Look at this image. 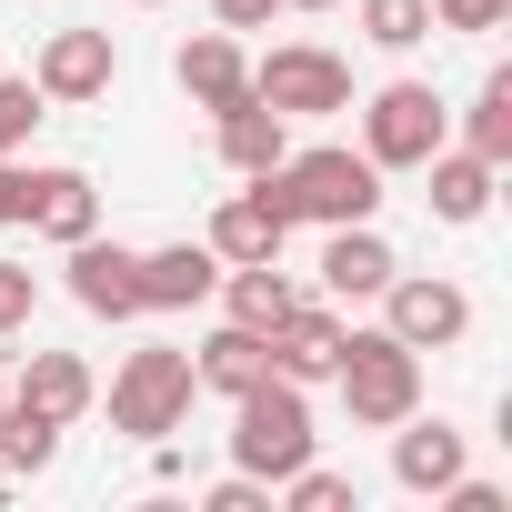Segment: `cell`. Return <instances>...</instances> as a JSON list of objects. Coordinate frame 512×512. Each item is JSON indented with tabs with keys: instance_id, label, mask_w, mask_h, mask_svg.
<instances>
[{
	"instance_id": "cell-19",
	"label": "cell",
	"mask_w": 512,
	"mask_h": 512,
	"mask_svg": "<svg viewBox=\"0 0 512 512\" xmlns=\"http://www.w3.org/2000/svg\"><path fill=\"white\" fill-rule=\"evenodd\" d=\"M282 151H292V121H282L272 101H241V111H221V161H231L241 181H262Z\"/></svg>"
},
{
	"instance_id": "cell-11",
	"label": "cell",
	"mask_w": 512,
	"mask_h": 512,
	"mask_svg": "<svg viewBox=\"0 0 512 512\" xmlns=\"http://www.w3.org/2000/svg\"><path fill=\"white\" fill-rule=\"evenodd\" d=\"M342 332H352V322H342L332 302H292V312L272 322V372H282V382H302V392H312V382H332Z\"/></svg>"
},
{
	"instance_id": "cell-13",
	"label": "cell",
	"mask_w": 512,
	"mask_h": 512,
	"mask_svg": "<svg viewBox=\"0 0 512 512\" xmlns=\"http://www.w3.org/2000/svg\"><path fill=\"white\" fill-rule=\"evenodd\" d=\"M392 272H402V262H392V241H382L372 221H342V231L322 241V302H382Z\"/></svg>"
},
{
	"instance_id": "cell-2",
	"label": "cell",
	"mask_w": 512,
	"mask_h": 512,
	"mask_svg": "<svg viewBox=\"0 0 512 512\" xmlns=\"http://www.w3.org/2000/svg\"><path fill=\"white\" fill-rule=\"evenodd\" d=\"M312 402H302V382H282V372H262L251 392H231V462L251 472V482H282V472H302L312 462Z\"/></svg>"
},
{
	"instance_id": "cell-5",
	"label": "cell",
	"mask_w": 512,
	"mask_h": 512,
	"mask_svg": "<svg viewBox=\"0 0 512 512\" xmlns=\"http://www.w3.org/2000/svg\"><path fill=\"white\" fill-rule=\"evenodd\" d=\"M442 141H452V121H442L432 81H382V91L362 101V161H372V171H422Z\"/></svg>"
},
{
	"instance_id": "cell-34",
	"label": "cell",
	"mask_w": 512,
	"mask_h": 512,
	"mask_svg": "<svg viewBox=\"0 0 512 512\" xmlns=\"http://www.w3.org/2000/svg\"><path fill=\"white\" fill-rule=\"evenodd\" d=\"M0 402H11V382H0Z\"/></svg>"
},
{
	"instance_id": "cell-8",
	"label": "cell",
	"mask_w": 512,
	"mask_h": 512,
	"mask_svg": "<svg viewBox=\"0 0 512 512\" xmlns=\"http://www.w3.org/2000/svg\"><path fill=\"white\" fill-rule=\"evenodd\" d=\"M61 272H71V302H81V312H101V322H131V312H141V251H131V241L81 231Z\"/></svg>"
},
{
	"instance_id": "cell-24",
	"label": "cell",
	"mask_w": 512,
	"mask_h": 512,
	"mask_svg": "<svg viewBox=\"0 0 512 512\" xmlns=\"http://www.w3.org/2000/svg\"><path fill=\"white\" fill-rule=\"evenodd\" d=\"M362 41L372 51H422L432 41V0H362Z\"/></svg>"
},
{
	"instance_id": "cell-18",
	"label": "cell",
	"mask_w": 512,
	"mask_h": 512,
	"mask_svg": "<svg viewBox=\"0 0 512 512\" xmlns=\"http://www.w3.org/2000/svg\"><path fill=\"white\" fill-rule=\"evenodd\" d=\"M262 372H272V342H262V332H241V322H221V332L191 352V382H201V392H221V402H231V392H251Z\"/></svg>"
},
{
	"instance_id": "cell-29",
	"label": "cell",
	"mask_w": 512,
	"mask_h": 512,
	"mask_svg": "<svg viewBox=\"0 0 512 512\" xmlns=\"http://www.w3.org/2000/svg\"><path fill=\"white\" fill-rule=\"evenodd\" d=\"M31 302H41V282H31L21 262H0V332H21V322H31Z\"/></svg>"
},
{
	"instance_id": "cell-21",
	"label": "cell",
	"mask_w": 512,
	"mask_h": 512,
	"mask_svg": "<svg viewBox=\"0 0 512 512\" xmlns=\"http://www.w3.org/2000/svg\"><path fill=\"white\" fill-rule=\"evenodd\" d=\"M422 171H432V191H422V201H432V221H482V211H492V161H472V151H452V141H442Z\"/></svg>"
},
{
	"instance_id": "cell-28",
	"label": "cell",
	"mask_w": 512,
	"mask_h": 512,
	"mask_svg": "<svg viewBox=\"0 0 512 512\" xmlns=\"http://www.w3.org/2000/svg\"><path fill=\"white\" fill-rule=\"evenodd\" d=\"M502 11H512V0H432L442 31H502Z\"/></svg>"
},
{
	"instance_id": "cell-7",
	"label": "cell",
	"mask_w": 512,
	"mask_h": 512,
	"mask_svg": "<svg viewBox=\"0 0 512 512\" xmlns=\"http://www.w3.org/2000/svg\"><path fill=\"white\" fill-rule=\"evenodd\" d=\"M382 332L412 342V352H452L472 332V292L462 282H422V272H392L382 282Z\"/></svg>"
},
{
	"instance_id": "cell-4",
	"label": "cell",
	"mask_w": 512,
	"mask_h": 512,
	"mask_svg": "<svg viewBox=\"0 0 512 512\" xmlns=\"http://www.w3.org/2000/svg\"><path fill=\"white\" fill-rule=\"evenodd\" d=\"M191 352H171V342H141L121 372H111V432H131V442H171L181 432V412H191Z\"/></svg>"
},
{
	"instance_id": "cell-31",
	"label": "cell",
	"mask_w": 512,
	"mask_h": 512,
	"mask_svg": "<svg viewBox=\"0 0 512 512\" xmlns=\"http://www.w3.org/2000/svg\"><path fill=\"white\" fill-rule=\"evenodd\" d=\"M272 11H282V0H211V21H221V31H262Z\"/></svg>"
},
{
	"instance_id": "cell-10",
	"label": "cell",
	"mask_w": 512,
	"mask_h": 512,
	"mask_svg": "<svg viewBox=\"0 0 512 512\" xmlns=\"http://www.w3.org/2000/svg\"><path fill=\"white\" fill-rule=\"evenodd\" d=\"M282 241H292V211L272 201V181H251L211 211V251H221V272L231 262H282Z\"/></svg>"
},
{
	"instance_id": "cell-25",
	"label": "cell",
	"mask_w": 512,
	"mask_h": 512,
	"mask_svg": "<svg viewBox=\"0 0 512 512\" xmlns=\"http://www.w3.org/2000/svg\"><path fill=\"white\" fill-rule=\"evenodd\" d=\"M292 512H352V472H322V462H302V472H282L272 482Z\"/></svg>"
},
{
	"instance_id": "cell-3",
	"label": "cell",
	"mask_w": 512,
	"mask_h": 512,
	"mask_svg": "<svg viewBox=\"0 0 512 512\" xmlns=\"http://www.w3.org/2000/svg\"><path fill=\"white\" fill-rule=\"evenodd\" d=\"M332 382H342V412H352L362 432H392L402 412H422V352L392 342V332H342Z\"/></svg>"
},
{
	"instance_id": "cell-16",
	"label": "cell",
	"mask_w": 512,
	"mask_h": 512,
	"mask_svg": "<svg viewBox=\"0 0 512 512\" xmlns=\"http://www.w3.org/2000/svg\"><path fill=\"white\" fill-rule=\"evenodd\" d=\"M31 231L41 241H81V231H101V191H91V171H71V161H51V171H31Z\"/></svg>"
},
{
	"instance_id": "cell-14",
	"label": "cell",
	"mask_w": 512,
	"mask_h": 512,
	"mask_svg": "<svg viewBox=\"0 0 512 512\" xmlns=\"http://www.w3.org/2000/svg\"><path fill=\"white\" fill-rule=\"evenodd\" d=\"M392 482H402V492H422V502H432L442 482H462V432H452V422L402 412V422H392Z\"/></svg>"
},
{
	"instance_id": "cell-17",
	"label": "cell",
	"mask_w": 512,
	"mask_h": 512,
	"mask_svg": "<svg viewBox=\"0 0 512 512\" xmlns=\"http://www.w3.org/2000/svg\"><path fill=\"white\" fill-rule=\"evenodd\" d=\"M11 402H31V412H51V422H81V412H91V362H81V352H31L21 382H11Z\"/></svg>"
},
{
	"instance_id": "cell-12",
	"label": "cell",
	"mask_w": 512,
	"mask_h": 512,
	"mask_svg": "<svg viewBox=\"0 0 512 512\" xmlns=\"http://www.w3.org/2000/svg\"><path fill=\"white\" fill-rule=\"evenodd\" d=\"M211 292H221V251H211V241L141 251V312H201Z\"/></svg>"
},
{
	"instance_id": "cell-32",
	"label": "cell",
	"mask_w": 512,
	"mask_h": 512,
	"mask_svg": "<svg viewBox=\"0 0 512 512\" xmlns=\"http://www.w3.org/2000/svg\"><path fill=\"white\" fill-rule=\"evenodd\" d=\"M282 11H332V0H282Z\"/></svg>"
},
{
	"instance_id": "cell-30",
	"label": "cell",
	"mask_w": 512,
	"mask_h": 512,
	"mask_svg": "<svg viewBox=\"0 0 512 512\" xmlns=\"http://www.w3.org/2000/svg\"><path fill=\"white\" fill-rule=\"evenodd\" d=\"M211 512H272V482H251V472H231V482H211Z\"/></svg>"
},
{
	"instance_id": "cell-9",
	"label": "cell",
	"mask_w": 512,
	"mask_h": 512,
	"mask_svg": "<svg viewBox=\"0 0 512 512\" xmlns=\"http://www.w3.org/2000/svg\"><path fill=\"white\" fill-rule=\"evenodd\" d=\"M111 81H121V41L111 31H51L41 41V71H31L41 101H101Z\"/></svg>"
},
{
	"instance_id": "cell-27",
	"label": "cell",
	"mask_w": 512,
	"mask_h": 512,
	"mask_svg": "<svg viewBox=\"0 0 512 512\" xmlns=\"http://www.w3.org/2000/svg\"><path fill=\"white\" fill-rule=\"evenodd\" d=\"M31 221V171H21V151H0V231H21Z\"/></svg>"
},
{
	"instance_id": "cell-6",
	"label": "cell",
	"mask_w": 512,
	"mask_h": 512,
	"mask_svg": "<svg viewBox=\"0 0 512 512\" xmlns=\"http://www.w3.org/2000/svg\"><path fill=\"white\" fill-rule=\"evenodd\" d=\"M251 101H272L282 121L352 111V61H342V51H322V41H282L272 61H251Z\"/></svg>"
},
{
	"instance_id": "cell-1",
	"label": "cell",
	"mask_w": 512,
	"mask_h": 512,
	"mask_svg": "<svg viewBox=\"0 0 512 512\" xmlns=\"http://www.w3.org/2000/svg\"><path fill=\"white\" fill-rule=\"evenodd\" d=\"M262 181H272V201H282L292 221H322V231L382 211V171H372L362 151H342V141H322V151H282Z\"/></svg>"
},
{
	"instance_id": "cell-35",
	"label": "cell",
	"mask_w": 512,
	"mask_h": 512,
	"mask_svg": "<svg viewBox=\"0 0 512 512\" xmlns=\"http://www.w3.org/2000/svg\"><path fill=\"white\" fill-rule=\"evenodd\" d=\"M0 482H11V472H0Z\"/></svg>"
},
{
	"instance_id": "cell-22",
	"label": "cell",
	"mask_w": 512,
	"mask_h": 512,
	"mask_svg": "<svg viewBox=\"0 0 512 512\" xmlns=\"http://www.w3.org/2000/svg\"><path fill=\"white\" fill-rule=\"evenodd\" d=\"M51 462H61V422L31 412V402H0V472L31 482V472H51Z\"/></svg>"
},
{
	"instance_id": "cell-15",
	"label": "cell",
	"mask_w": 512,
	"mask_h": 512,
	"mask_svg": "<svg viewBox=\"0 0 512 512\" xmlns=\"http://www.w3.org/2000/svg\"><path fill=\"white\" fill-rule=\"evenodd\" d=\"M181 91L221 121V111H241L251 101V61H241V41L231 31H201V41H181Z\"/></svg>"
},
{
	"instance_id": "cell-26",
	"label": "cell",
	"mask_w": 512,
	"mask_h": 512,
	"mask_svg": "<svg viewBox=\"0 0 512 512\" xmlns=\"http://www.w3.org/2000/svg\"><path fill=\"white\" fill-rule=\"evenodd\" d=\"M41 111H51V101H41L31 81H0V151H21V141L41 131Z\"/></svg>"
},
{
	"instance_id": "cell-23",
	"label": "cell",
	"mask_w": 512,
	"mask_h": 512,
	"mask_svg": "<svg viewBox=\"0 0 512 512\" xmlns=\"http://www.w3.org/2000/svg\"><path fill=\"white\" fill-rule=\"evenodd\" d=\"M462 151H472V161H492V171L512 161V71H492V81L472 91V121H462Z\"/></svg>"
},
{
	"instance_id": "cell-33",
	"label": "cell",
	"mask_w": 512,
	"mask_h": 512,
	"mask_svg": "<svg viewBox=\"0 0 512 512\" xmlns=\"http://www.w3.org/2000/svg\"><path fill=\"white\" fill-rule=\"evenodd\" d=\"M141 11H161V0H141Z\"/></svg>"
},
{
	"instance_id": "cell-20",
	"label": "cell",
	"mask_w": 512,
	"mask_h": 512,
	"mask_svg": "<svg viewBox=\"0 0 512 512\" xmlns=\"http://www.w3.org/2000/svg\"><path fill=\"white\" fill-rule=\"evenodd\" d=\"M221 292H231V322H241V332H262V342H272V322L302 302V282H292L282 262H231Z\"/></svg>"
}]
</instances>
